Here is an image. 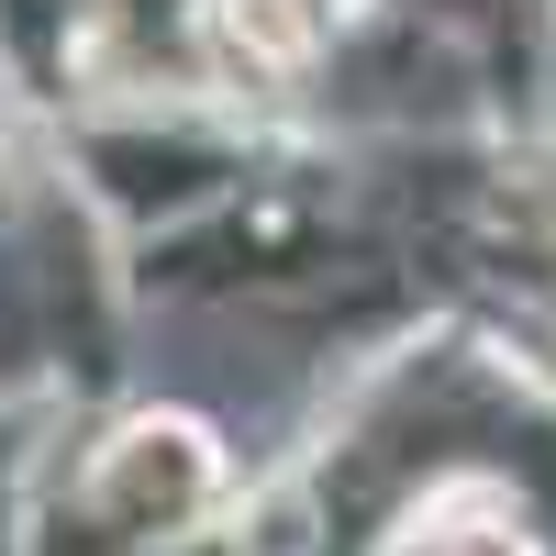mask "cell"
<instances>
[{"instance_id":"obj_1","label":"cell","mask_w":556,"mask_h":556,"mask_svg":"<svg viewBox=\"0 0 556 556\" xmlns=\"http://www.w3.org/2000/svg\"><path fill=\"white\" fill-rule=\"evenodd\" d=\"M212 34L256 67H301L323 45V0H212Z\"/></svg>"},{"instance_id":"obj_2","label":"cell","mask_w":556,"mask_h":556,"mask_svg":"<svg viewBox=\"0 0 556 556\" xmlns=\"http://www.w3.org/2000/svg\"><path fill=\"white\" fill-rule=\"evenodd\" d=\"M401 556H523V545H513V523H490V534H445V513H424V523L401 534Z\"/></svg>"}]
</instances>
